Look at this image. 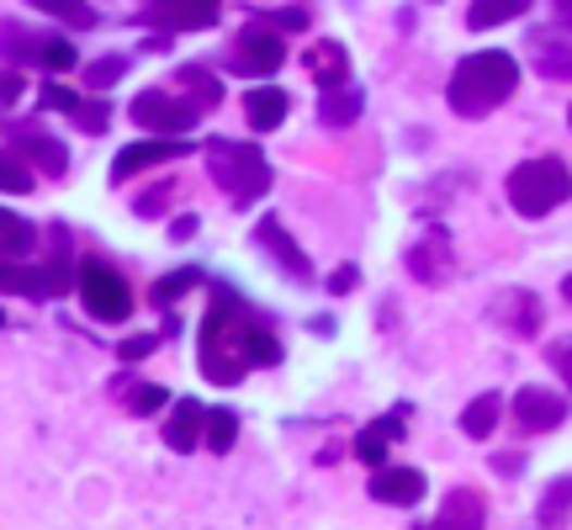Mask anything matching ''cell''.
<instances>
[{
    "instance_id": "cell-5",
    "label": "cell",
    "mask_w": 572,
    "mask_h": 530,
    "mask_svg": "<svg viewBox=\"0 0 572 530\" xmlns=\"http://www.w3.org/2000/svg\"><path fill=\"white\" fill-rule=\"evenodd\" d=\"M202 118V107L197 101H175V96H164V90H144L138 101H133V123L144 127V133H191Z\"/></svg>"
},
{
    "instance_id": "cell-6",
    "label": "cell",
    "mask_w": 572,
    "mask_h": 530,
    "mask_svg": "<svg viewBox=\"0 0 572 530\" xmlns=\"http://www.w3.org/2000/svg\"><path fill=\"white\" fill-rule=\"evenodd\" d=\"M286 64V42L276 38V33H265V27H249L245 38L234 42V70L239 75H276Z\"/></svg>"
},
{
    "instance_id": "cell-12",
    "label": "cell",
    "mask_w": 572,
    "mask_h": 530,
    "mask_svg": "<svg viewBox=\"0 0 572 530\" xmlns=\"http://www.w3.org/2000/svg\"><path fill=\"white\" fill-rule=\"evenodd\" d=\"M149 16L160 27H175V33H202L217 22V0H160Z\"/></svg>"
},
{
    "instance_id": "cell-8",
    "label": "cell",
    "mask_w": 572,
    "mask_h": 530,
    "mask_svg": "<svg viewBox=\"0 0 572 530\" xmlns=\"http://www.w3.org/2000/svg\"><path fill=\"white\" fill-rule=\"evenodd\" d=\"M254 239H260V249L276 255V266H286L291 282H313V260L297 249V239L282 229V218H260V223H254Z\"/></svg>"
},
{
    "instance_id": "cell-45",
    "label": "cell",
    "mask_w": 572,
    "mask_h": 530,
    "mask_svg": "<svg viewBox=\"0 0 572 530\" xmlns=\"http://www.w3.org/2000/svg\"><path fill=\"white\" fill-rule=\"evenodd\" d=\"M328 286H334V292H350V286H356V266H345V271H339Z\"/></svg>"
},
{
    "instance_id": "cell-48",
    "label": "cell",
    "mask_w": 572,
    "mask_h": 530,
    "mask_svg": "<svg viewBox=\"0 0 572 530\" xmlns=\"http://www.w3.org/2000/svg\"><path fill=\"white\" fill-rule=\"evenodd\" d=\"M568 123H572V112H568Z\"/></svg>"
},
{
    "instance_id": "cell-40",
    "label": "cell",
    "mask_w": 572,
    "mask_h": 530,
    "mask_svg": "<svg viewBox=\"0 0 572 530\" xmlns=\"http://www.w3.org/2000/svg\"><path fill=\"white\" fill-rule=\"evenodd\" d=\"M276 27H286V33H308V11H302V5H286V11H276Z\"/></svg>"
},
{
    "instance_id": "cell-33",
    "label": "cell",
    "mask_w": 572,
    "mask_h": 530,
    "mask_svg": "<svg viewBox=\"0 0 572 530\" xmlns=\"http://www.w3.org/2000/svg\"><path fill=\"white\" fill-rule=\"evenodd\" d=\"M191 286H202V266H186V271H175V276L154 282V308H160V303H175V297H186Z\"/></svg>"
},
{
    "instance_id": "cell-38",
    "label": "cell",
    "mask_w": 572,
    "mask_h": 530,
    "mask_svg": "<svg viewBox=\"0 0 572 530\" xmlns=\"http://www.w3.org/2000/svg\"><path fill=\"white\" fill-rule=\"evenodd\" d=\"M42 101H48V107H53V112H75V107H80V96H75V90H70V85H42Z\"/></svg>"
},
{
    "instance_id": "cell-13",
    "label": "cell",
    "mask_w": 572,
    "mask_h": 530,
    "mask_svg": "<svg viewBox=\"0 0 572 530\" xmlns=\"http://www.w3.org/2000/svg\"><path fill=\"white\" fill-rule=\"evenodd\" d=\"M286 112H291V101H286V90H276V85H260V90L245 96V118L254 133H276L286 123Z\"/></svg>"
},
{
    "instance_id": "cell-14",
    "label": "cell",
    "mask_w": 572,
    "mask_h": 530,
    "mask_svg": "<svg viewBox=\"0 0 572 530\" xmlns=\"http://www.w3.org/2000/svg\"><path fill=\"white\" fill-rule=\"evenodd\" d=\"M16 155L33 164V170H42V175H64V170H70V149H64L59 138H48V133H22Z\"/></svg>"
},
{
    "instance_id": "cell-31",
    "label": "cell",
    "mask_w": 572,
    "mask_h": 530,
    "mask_svg": "<svg viewBox=\"0 0 572 530\" xmlns=\"http://www.w3.org/2000/svg\"><path fill=\"white\" fill-rule=\"evenodd\" d=\"M181 85L197 96V107H202V112L223 101V85H217V75H207V70H191V64H186V70H181Z\"/></svg>"
},
{
    "instance_id": "cell-36",
    "label": "cell",
    "mask_w": 572,
    "mask_h": 530,
    "mask_svg": "<svg viewBox=\"0 0 572 530\" xmlns=\"http://www.w3.org/2000/svg\"><path fill=\"white\" fill-rule=\"evenodd\" d=\"M164 404H170V393H164V387H154V382L133 387V398H127V408H133V414H160Z\"/></svg>"
},
{
    "instance_id": "cell-35",
    "label": "cell",
    "mask_w": 572,
    "mask_h": 530,
    "mask_svg": "<svg viewBox=\"0 0 572 530\" xmlns=\"http://www.w3.org/2000/svg\"><path fill=\"white\" fill-rule=\"evenodd\" d=\"M70 118H75V127H85V133H101V127L112 123V112H107V101H80V107H75Z\"/></svg>"
},
{
    "instance_id": "cell-30",
    "label": "cell",
    "mask_w": 572,
    "mask_h": 530,
    "mask_svg": "<svg viewBox=\"0 0 572 530\" xmlns=\"http://www.w3.org/2000/svg\"><path fill=\"white\" fill-rule=\"evenodd\" d=\"M568 509H572V478H557L546 489V498H540V526H562Z\"/></svg>"
},
{
    "instance_id": "cell-41",
    "label": "cell",
    "mask_w": 572,
    "mask_h": 530,
    "mask_svg": "<svg viewBox=\"0 0 572 530\" xmlns=\"http://www.w3.org/2000/svg\"><path fill=\"white\" fill-rule=\"evenodd\" d=\"M164 207H170V186H160V192H149V197H138V212H144V218H160Z\"/></svg>"
},
{
    "instance_id": "cell-9",
    "label": "cell",
    "mask_w": 572,
    "mask_h": 530,
    "mask_svg": "<svg viewBox=\"0 0 572 530\" xmlns=\"http://www.w3.org/2000/svg\"><path fill=\"white\" fill-rule=\"evenodd\" d=\"M493 324H503L509 334L531 340L535 329H540V297H535V292H525V286L498 292V297H493Z\"/></svg>"
},
{
    "instance_id": "cell-25",
    "label": "cell",
    "mask_w": 572,
    "mask_h": 530,
    "mask_svg": "<svg viewBox=\"0 0 572 530\" xmlns=\"http://www.w3.org/2000/svg\"><path fill=\"white\" fill-rule=\"evenodd\" d=\"M0 292H16V297H42V271L33 266H16L0 255Z\"/></svg>"
},
{
    "instance_id": "cell-23",
    "label": "cell",
    "mask_w": 572,
    "mask_h": 530,
    "mask_svg": "<svg viewBox=\"0 0 572 530\" xmlns=\"http://www.w3.org/2000/svg\"><path fill=\"white\" fill-rule=\"evenodd\" d=\"M461 430H467L472 441H488L493 430H498V393L472 398V404H467V414H461Z\"/></svg>"
},
{
    "instance_id": "cell-39",
    "label": "cell",
    "mask_w": 572,
    "mask_h": 530,
    "mask_svg": "<svg viewBox=\"0 0 572 530\" xmlns=\"http://www.w3.org/2000/svg\"><path fill=\"white\" fill-rule=\"evenodd\" d=\"M149 350H160V334H138V340H127L117 356H123V361H144Z\"/></svg>"
},
{
    "instance_id": "cell-17",
    "label": "cell",
    "mask_w": 572,
    "mask_h": 530,
    "mask_svg": "<svg viewBox=\"0 0 572 530\" xmlns=\"http://www.w3.org/2000/svg\"><path fill=\"white\" fill-rule=\"evenodd\" d=\"M403 435V414H393V419H382V424H366L361 435H356V456L361 461H371V467H382V456H387V446Z\"/></svg>"
},
{
    "instance_id": "cell-15",
    "label": "cell",
    "mask_w": 572,
    "mask_h": 530,
    "mask_svg": "<svg viewBox=\"0 0 572 530\" xmlns=\"http://www.w3.org/2000/svg\"><path fill=\"white\" fill-rule=\"evenodd\" d=\"M164 441H170L175 451H197V446H202V404H197V398H181V404H175Z\"/></svg>"
},
{
    "instance_id": "cell-19",
    "label": "cell",
    "mask_w": 572,
    "mask_h": 530,
    "mask_svg": "<svg viewBox=\"0 0 572 530\" xmlns=\"http://www.w3.org/2000/svg\"><path fill=\"white\" fill-rule=\"evenodd\" d=\"M202 377L207 382H217V387H234L239 377H245V356H234L228 345H202Z\"/></svg>"
},
{
    "instance_id": "cell-24",
    "label": "cell",
    "mask_w": 572,
    "mask_h": 530,
    "mask_svg": "<svg viewBox=\"0 0 572 530\" xmlns=\"http://www.w3.org/2000/svg\"><path fill=\"white\" fill-rule=\"evenodd\" d=\"M239 356L254 361V367H276V361H282V345H276V334H265V329H239Z\"/></svg>"
},
{
    "instance_id": "cell-29",
    "label": "cell",
    "mask_w": 572,
    "mask_h": 530,
    "mask_svg": "<svg viewBox=\"0 0 572 530\" xmlns=\"http://www.w3.org/2000/svg\"><path fill=\"white\" fill-rule=\"evenodd\" d=\"M0 192H11V197L33 192V164L22 160V155H5L0 149Z\"/></svg>"
},
{
    "instance_id": "cell-37",
    "label": "cell",
    "mask_w": 572,
    "mask_h": 530,
    "mask_svg": "<svg viewBox=\"0 0 572 530\" xmlns=\"http://www.w3.org/2000/svg\"><path fill=\"white\" fill-rule=\"evenodd\" d=\"M70 282H75V276H70V266H64V260H48V266H42V297H59Z\"/></svg>"
},
{
    "instance_id": "cell-42",
    "label": "cell",
    "mask_w": 572,
    "mask_h": 530,
    "mask_svg": "<svg viewBox=\"0 0 572 530\" xmlns=\"http://www.w3.org/2000/svg\"><path fill=\"white\" fill-rule=\"evenodd\" d=\"M551 367L562 371V382H568V387H572V340H562V345L551 350Z\"/></svg>"
},
{
    "instance_id": "cell-3",
    "label": "cell",
    "mask_w": 572,
    "mask_h": 530,
    "mask_svg": "<svg viewBox=\"0 0 572 530\" xmlns=\"http://www.w3.org/2000/svg\"><path fill=\"white\" fill-rule=\"evenodd\" d=\"M207 160H212V181L234 197V202H254L271 186V164L254 144H234V138H207Z\"/></svg>"
},
{
    "instance_id": "cell-2",
    "label": "cell",
    "mask_w": 572,
    "mask_h": 530,
    "mask_svg": "<svg viewBox=\"0 0 572 530\" xmlns=\"http://www.w3.org/2000/svg\"><path fill=\"white\" fill-rule=\"evenodd\" d=\"M503 192H509V207L520 218H546V212H557L572 197V170L562 160H551V155H540V160L514 164Z\"/></svg>"
},
{
    "instance_id": "cell-26",
    "label": "cell",
    "mask_w": 572,
    "mask_h": 530,
    "mask_svg": "<svg viewBox=\"0 0 572 530\" xmlns=\"http://www.w3.org/2000/svg\"><path fill=\"white\" fill-rule=\"evenodd\" d=\"M33 53H38V64L42 70H75L80 64V53H75V42H64V38H42V42H33Z\"/></svg>"
},
{
    "instance_id": "cell-16",
    "label": "cell",
    "mask_w": 572,
    "mask_h": 530,
    "mask_svg": "<svg viewBox=\"0 0 572 530\" xmlns=\"http://www.w3.org/2000/svg\"><path fill=\"white\" fill-rule=\"evenodd\" d=\"M488 520V509H483V498L472 489H456V493H446V504H440V520L435 526H461V530H477Z\"/></svg>"
},
{
    "instance_id": "cell-18",
    "label": "cell",
    "mask_w": 572,
    "mask_h": 530,
    "mask_svg": "<svg viewBox=\"0 0 572 530\" xmlns=\"http://www.w3.org/2000/svg\"><path fill=\"white\" fill-rule=\"evenodd\" d=\"M525 11H531V0H472L467 5V27L488 33V27H503V22H514Z\"/></svg>"
},
{
    "instance_id": "cell-22",
    "label": "cell",
    "mask_w": 572,
    "mask_h": 530,
    "mask_svg": "<svg viewBox=\"0 0 572 530\" xmlns=\"http://www.w3.org/2000/svg\"><path fill=\"white\" fill-rule=\"evenodd\" d=\"M202 441L212 451H228L239 441V414L234 408H207L202 414Z\"/></svg>"
},
{
    "instance_id": "cell-44",
    "label": "cell",
    "mask_w": 572,
    "mask_h": 530,
    "mask_svg": "<svg viewBox=\"0 0 572 530\" xmlns=\"http://www.w3.org/2000/svg\"><path fill=\"white\" fill-rule=\"evenodd\" d=\"M170 234H175V239H191V234H197V218H175V229H170Z\"/></svg>"
},
{
    "instance_id": "cell-32",
    "label": "cell",
    "mask_w": 572,
    "mask_h": 530,
    "mask_svg": "<svg viewBox=\"0 0 572 530\" xmlns=\"http://www.w3.org/2000/svg\"><path fill=\"white\" fill-rule=\"evenodd\" d=\"M313 75H319V85H339V81H345V48H339V42L313 48Z\"/></svg>"
},
{
    "instance_id": "cell-1",
    "label": "cell",
    "mask_w": 572,
    "mask_h": 530,
    "mask_svg": "<svg viewBox=\"0 0 572 530\" xmlns=\"http://www.w3.org/2000/svg\"><path fill=\"white\" fill-rule=\"evenodd\" d=\"M514 85H520L514 53L483 48V53H467V59L456 64V75H450V85H446V101L456 118H488L498 101L514 96Z\"/></svg>"
},
{
    "instance_id": "cell-43",
    "label": "cell",
    "mask_w": 572,
    "mask_h": 530,
    "mask_svg": "<svg viewBox=\"0 0 572 530\" xmlns=\"http://www.w3.org/2000/svg\"><path fill=\"white\" fill-rule=\"evenodd\" d=\"M0 101H22V75H5L0 70Z\"/></svg>"
},
{
    "instance_id": "cell-21",
    "label": "cell",
    "mask_w": 572,
    "mask_h": 530,
    "mask_svg": "<svg viewBox=\"0 0 572 530\" xmlns=\"http://www.w3.org/2000/svg\"><path fill=\"white\" fill-rule=\"evenodd\" d=\"M450 266V249H446V234H430L424 245H413L409 255V271L419 282H440V271Z\"/></svg>"
},
{
    "instance_id": "cell-7",
    "label": "cell",
    "mask_w": 572,
    "mask_h": 530,
    "mask_svg": "<svg viewBox=\"0 0 572 530\" xmlns=\"http://www.w3.org/2000/svg\"><path fill=\"white\" fill-rule=\"evenodd\" d=\"M191 144H175V133H160V138H144V144H127L123 155L112 160V181H133L138 170L149 164H164V160H181Z\"/></svg>"
},
{
    "instance_id": "cell-4",
    "label": "cell",
    "mask_w": 572,
    "mask_h": 530,
    "mask_svg": "<svg viewBox=\"0 0 572 530\" xmlns=\"http://www.w3.org/2000/svg\"><path fill=\"white\" fill-rule=\"evenodd\" d=\"M75 282H80V297H85V313H90V319L123 324L127 313H133V292H127V282L107 266V260H85Z\"/></svg>"
},
{
    "instance_id": "cell-20",
    "label": "cell",
    "mask_w": 572,
    "mask_h": 530,
    "mask_svg": "<svg viewBox=\"0 0 572 530\" xmlns=\"http://www.w3.org/2000/svg\"><path fill=\"white\" fill-rule=\"evenodd\" d=\"M33 245H38V229L27 218H16V212L0 207V255L5 260H22V255H33Z\"/></svg>"
},
{
    "instance_id": "cell-46",
    "label": "cell",
    "mask_w": 572,
    "mask_h": 530,
    "mask_svg": "<svg viewBox=\"0 0 572 530\" xmlns=\"http://www.w3.org/2000/svg\"><path fill=\"white\" fill-rule=\"evenodd\" d=\"M562 297H568V303H572V276H568V282H562Z\"/></svg>"
},
{
    "instance_id": "cell-47",
    "label": "cell",
    "mask_w": 572,
    "mask_h": 530,
    "mask_svg": "<svg viewBox=\"0 0 572 530\" xmlns=\"http://www.w3.org/2000/svg\"><path fill=\"white\" fill-rule=\"evenodd\" d=\"M557 5H562V11H568V16H572V0H557Z\"/></svg>"
},
{
    "instance_id": "cell-11",
    "label": "cell",
    "mask_w": 572,
    "mask_h": 530,
    "mask_svg": "<svg viewBox=\"0 0 572 530\" xmlns=\"http://www.w3.org/2000/svg\"><path fill=\"white\" fill-rule=\"evenodd\" d=\"M514 419H520L525 435H540V430H557V424L568 419V404H562L557 393H546V387H525V393L514 398Z\"/></svg>"
},
{
    "instance_id": "cell-28",
    "label": "cell",
    "mask_w": 572,
    "mask_h": 530,
    "mask_svg": "<svg viewBox=\"0 0 572 530\" xmlns=\"http://www.w3.org/2000/svg\"><path fill=\"white\" fill-rule=\"evenodd\" d=\"M361 118V96L356 90H328L324 96V123L328 127H350Z\"/></svg>"
},
{
    "instance_id": "cell-10",
    "label": "cell",
    "mask_w": 572,
    "mask_h": 530,
    "mask_svg": "<svg viewBox=\"0 0 572 530\" xmlns=\"http://www.w3.org/2000/svg\"><path fill=\"white\" fill-rule=\"evenodd\" d=\"M371 498L376 504H393V509H413L424 498V472L419 467H382L371 478Z\"/></svg>"
},
{
    "instance_id": "cell-27",
    "label": "cell",
    "mask_w": 572,
    "mask_h": 530,
    "mask_svg": "<svg viewBox=\"0 0 572 530\" xmlns=\"http://www.w3.org/2000/svg\"><path fill=\"white\" fill-rule=\"evenodd\" d=\"M38 11H48V16H59V22H70V27H96V5H85V0H33Z\"/></svg>"
},
{
    "instance_id": "cell-34",
    "label": "cell",
    "mask_w": 572,
    "mask_h": 530,
    "mask_svg": "<svg viewBox=\"0 0 572 530\" xmlns=\"http://www.w3.org/2000/svg\"><path fill=\"white\" fill-rule=\"evenodd\" d=\"M123 75H127V59H117V53H112V59L85 64V85H90V90H107V85H117Z\"/></svg>"
}]
</instances>
